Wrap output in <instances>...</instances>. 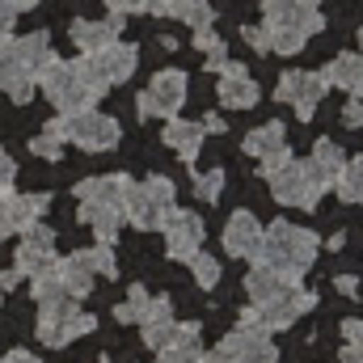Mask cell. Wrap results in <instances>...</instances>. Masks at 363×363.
I'll return each instance as SVG.
<instances>
[{"instance_id": "6da1fadb", "label": "cell", "mask_w": 363, "mask_h": 363, "mask_svg": "<svg viewBox=\"0 0 363 363\" xmlns=\"http://www.w3.org/2000/svg\"><path fill=\"white\" fill-rule=\"evenodd\" d=\"M317 250H321V237L317 233L279 220L271 228H262L254 267H267V271L287 274V279H304V274L313 271V262H317Z\"/></svg>"}, {"instance_id": "7a4b0ae2", "label": "cell", "mask_w": 363, "mask_h": 363, "mask_svg": "<svg viewBox=\"0 0 363 363\" xmlns=\"http://www.w3.org/2000/svg\"><path fill=\"white\" fill-rule=\"evenodd\" d=\"M262 30L267 47L279 55H300L313 34L325 30L317 0H262Z\"/></svg>"}, {"instance_id": "3957f363", "label": "cell", "mask_w": 363, "mask_h": 363, "mask_svg": "<svg viewBox=\"0 0 363 363\" xmlns=\"http://www.w3.org/2000/svg\"><path fill=\"white\" fill-rule=\"evenodd\" d=\"M127 174H106V178H85L77 182V199H81V224H89L93 237L101 245H114L123 220V190H127Z\"/></svg>"}, {"instance_id": "277c9868", "label": "cell", "mask_w": 363, "mask_h": 363, "mask_svg": "<svg viewBox=\"0 0 363 363\" xmlns=\"http://www.w3.org/2000/svg\"><path fill=\"white\" fill-rule=\"evenodd\" d=\"M38 89L47 93V101L64 114V118H72V114H81V110H93L97 106V97L101 89L89 81V72L81 68V60H51L47 64V72L38 77Z\"/></svg>"}, {"instance_id": "5b68a950", "label": "cell", "mask_w": 363, "mask_h": 363, "mask_svg": "<svg viewBox=\"0 0 363 363\" xmlns=\"http://www.w3.org/2000/svg\"><path fill=\"white\" fill-rule=\"evenodd\" d=\"M174 211V182L152 174L144 182H127L123 190V220L144 228V233H157L165 224V216Z\"/></svg>"}, {"instance_id": "8992f818", "label": "cell", "mask_w": 363, "mask_h": 363, "mask_svg": "<svg viewBox=\"0 0 363 363\" xmlns=\"http://www.w3.org/2000/svg\"><path fill=\"white\" fill-rule=\"evenodd\" d=\"M93 313H81V304L72 300V296H64V300H55V304H38V338H43V347H51V351H60V347H68L72 338H81V334H93Z\"/></svg>"}, {"instance_id": "52a82bcc", "label": "cell", "mask_w": 363, "mask_h": 363, "mask_svg": "<svg viewBox=\"0 0 363 363\" xmlns=\"http://www.w3.org/2000/svg\"><path fill=\"white\" fill-rule=\"evenodd\" d=\"M203 363H279L271 334L258 325H237L211 355H203Z\"/></svg>"}, {"instance_id": "ba28073f", "label": "cell", "mask_w": 363, "mask_h": 363, "mask_svg": "<svg viewBox=\"0 0 363 363\" xmlns=\"http://www.w3.org/2000/svg\"><path fill=\"white\" fill-rule=\"evenodd\" d=\"M186 89H190V77L182 68H165L148 81V89L140 93L135 110L140 118H178L182 101H186Z\"/></svg>"}, {"instance_id": "9c48e42d", "label": "cell", "mask_w": 363, "mask_h": 363, "mask_svg": "<svg viewBox=\"0 0 363 363\" xmlns=\"http://www.w3.org/2000/svg\"><path fill=\"white\" fill-rule=\"evenodd\" d=\"M135 64H140V51H135L131 43H110V47H101V51L81 55V68L89 72V81L101 93L114 89V85H123V81H131Z\"/></svg>"}, {"instance_id": "30bf717a", "label": "cell", "mask_w": 363, "mask_h": 363, "mask_svg": "<svg viewBox=\"0 0 363 363\" xmlns=\"http://www.w3.org/2000/svg\"><path fill=\"white\" fill-rule=\"evenodd\" d=\"M317 304V296L313 291H304V287H296V291H287V296H279L271 304H250L245 313H241V325H258V330H287V325H296L308 308Z\"/></svg>"}, {"instance_id": "8fae6325", "label": "cell", "mask_w": 363, "mask_h": 363, "mask_svg": "<svg viewBox=\"0 0 363 363\" xmlns=\"http://www.w3.org/2000/svg\"><path fill=\"white\" fill-rule=\"evenodd\" d=\"M267 186H271L274 203H283V207H304V211H313L317 207V190H313V182L304 174V161H283V165H274L262 174Z\"/></svg>"}, {"instance_id": "7c38bea8", "label": "cell", "mask_w": 363, "mask_h": 363, "mask_svg": "<svg viewBox=\"0 0 363 363\" xmlns=\"http://www.w3.org/2000/svg\"><path fill=\"white\" fill-rule=\"evenodd\" d=\"M64 123H68V144H81L85 152H110L123 140V127L101 110H81Z\"/></svg>"}, {"instance_id": "4fadbf2b", "label": "cell", "mask_w": 363, "mask_h": 363, "mask_svg": "<svg viewBox=\"0 0 363 363\" xmlns=\"http://www.w3.org/2000/svg\"><path fill=\"white\" fill-rule=\"evenodd\" d=\"M325 77L321 72H304V68H291V72H283L279 77V101H287L291 110H296V118H313L317 114V106H321V97H325Z\"/></svg>"}, {"instance_id": "5bb4252c", "label": "cell", "mask_w": 363, "mask_h": 363, "mask_svg": "<svg viewBox=\"0 0 363 363\" xmlns=\"http://www.w3.org/2000/svg\"><path fill=\"white\" fill-rule=\"evenodd\" d=\"M157 233H165V254H169L174 262H190V258L203 250V233H207V228H203V220H199L194 211L174 207Z\"/></svg>"}, {"instance_id": "9a60e30c", "label": "cell", "mask_w": 363, "mask_h": 363, "mask_svg": "<svg viewBox=\"0 0 363 363\" xmlns=\"http://www.w3.org/2000/svg\"><path fill=\"white\" fill-rule=\"evenodd\" d=\"M55 258H60V254H55V233L43 228V224H34L30 233H21L17 267H13V271L21 274V279H43V274H51Z\"/></svg>"}, {"instance_id": "2e32d148", "label": "cell", "mask_w": 363, "mask_h": 363, "mask_svg": "<svg viewBox=\"0 0 363 363\" xmlns=\"http://www.w3.org/2000/svg\"><path fill=\"white\" fill-rule=\"evenodd\" d=\"M165 317H174V304H169V296H148V287H131L127 291V300L114 308V321H123V325H152V321H165Z\"/></svg>"}, {"instance_id": "e0dca14e", "label": "cell", "mask_w": 363, "mask_h": 363, "mask_svg": "<svg viewBox=\"0 0 363 363\" xmlns=\"http://www.w3.org/2000/svg\"><path fill=\"white\" fill-rule=\"evenodd\" d=\"M216 93H220V106H228V110H250V106H258V97H262L258 81L250 77V68H245V64H233V60L220 68Z\"/></svg>"}, {"instance_id": "ac0fdd59", "label": "cell", "mask_w": 363, "mask_h": 363, "mask_svg": "<svg viewBox=\"0 0 363 363\" xmlns=\"http://www.w3.org/2000/svg\"><path fill=\"white\" fill-rule=\"evenodd\" d=\"M258 241H262V220H258L254 211H233L228 224H224V254H228V258L254 262Z\"/></svg>"}, {"instance_id": "d6986e66", "label": "cell", "mask_w": 363, "mask_h": 363, "mask_svg": "<svg viewBox=\"0 0 363 363\" xmlns=\"http://www.w3.org/2000/svg\"><path fill=\"white\" fill-rule=\"evenodd\" d=\"M245 152H250L254 161H262V174L274 169V165H283V161H291L283 123H262L258 131H250V135H245Z\"/></svg>"}, {"instance_id": "ffe728a7", "label": "cell", "mask_w": 363, "mask_h": 363, "mask_svg": "<svg viewBox=\"0 0 363 363\" xmlns=\"http://www.w3.org/2000/svg\"><path fill=\"white\" fill-rule=\"evenodd\" d=\"M342 165H347L342 148H338L334 140H317L313 157L304 161V174H308V182H313V190H317V194H330V190H334V182H338V174H342Z\"/></svg>"}, {"instance_id": "44dd1931", "label": "cell", "mask_w": 363, "mask_h": 363, "mask_svg": "<svg viewBox=\"0 0 363 363\" xmlns=\"http://www.w3.org/2000/svg\"><path fill=\"white\" fill-rule=\"evenodd\" d=\"M123 21H127V17H118V13H110L106 21H89V17H81V21H72V43L81 47V55L101 51V47L118 43V30H123Z\"/></svg>"}, {"instance_id": "7402d4cb", "label": "cell", "mask_w": 363, "mask_h": 363, "mask_svg": "<svg viewBox=\"0 0 363 363\" xmlns=\"http://www.w3.org/2000/svg\"><path fill=\"white\" fill-rule=\"evenodd\" d=\"M325 85L330 89H342L351 97H363V51H342L325 64Z\"/></svg>"}, {"instance_id": "603a6c76", "label": "cell", "mask_w": 363, "mask_h": 363, "mask_svg": "<svg viewBox=\"0 0 363 363\" xmlns=\"http://www.w3.org/2000/svg\"><path fill=\"white\" fill-rule=\"evenodd\" d=\"M13 55H17V64L38 81L43 72H47V64L55 60V51H51V34H43V30H34V34H21V38H13Z\"/></svg>"}, {"instance_id": "cb8c5ba5", "label": "cell", "mask_w": 363, "mask_h": 363, "mask_svg": "<svg viewBox=\"0 0 363 363\" xmlns=\"http://www.w3.org/2000/svg\"><path fill=\"white\" fill-rule=\"evenodd\" d=\"M182 342H199V321H152L144 325V347L148 351H165V347H182Z\"/></svg>"}, {"instance_id": "d4e9b609", "label": "cell", "mask_w": 363, "mask_h": 363, "mask_svg": "<svg viewBox=\"0 0 363 363\" xmlns=\"http://www.w3.org/2000/svg\"><path fill=\"white\" fill-rule=\"evenodd\" d=\"M51 274L60 279V287L72 296V300H85L93 291V271L81 262V254H68V258H55V267H51Z\"/></svg>"}, {"instance_id": "484cf974", "label": "cell", "mask_w": 363, "mask_h": 363, "mask_svg": "<svg viewBox=\"0 0 363 363\" xmlns=\"http://www.w3.org/2000/svg\"><path fill=\"white\" fill-rule=\"evenodd\" d=\"M47 203H51L47 194H13L9 190V233H30L43 220Z\"/></svg>"}, {"instance_id": "4316f807", "label": "cell", "mask_w": 363, "mask_h": 363, "mask_svg": "<svg viewBox=\"0 0 363 363\" xmlns=\"http://www.w3.org/2000/svg\"><path fill=\"white\" fill-rule=\"evenodd\" d=\"M203 140H207L203 123H186V118H169L165 123V144L178 152L182 161H194L199 148H203Z\"/></svg>"}, {"instance_id": "83f0119b", "label": "cell", "mask_w": 363, "mask_h": 363, "mask_svg": "<svg viewBox=\"0 0 363 363\" xmlns=\"http://www.w3.org/2000/svg\"><path fill=\"white\" fill-rule=\"evenodd\" d=\"M64 144H68V123H64V114H60L55 123H47V127L30 140V152H34V157H47V161H60V157H64Z\"/></svg>"}, {"instance_id": "f1b7e54d", "label": "cell", "mask_w": 363, "mask_h": 363, "mask_svg": "<svg viewBox=\"0 0 363 363\" xmlns=\"http://www.w3.org/2000/svg\"><path fill=\"white\" fill-rule=\"evenodd\" d=\"M174 17H182L190 30H211V26H216V9H211L207 0H178Z\"/></svg>"}, {"instance_id": "f546056e", "label": "cell", "mask_w": 363, "mask_h": 363, "mask_svg": "<svg viewBox=\"0 0 363 363\" xmlns=\"http://www.w3.org/2000/svg\"><path fill=\"white\" fill-rule=\"evenodd\" d=\"M334 190H338L347 203H363V157H355V161L342 165V174H338V182H334Z\"/></svg>"}, {"instance_id": "4dcf8cb0", "label": "cell", "mask_w": 363, "mask_h": 363, "mask_svg": "<svg viewBox=\"0 0 363 363\" xmlns=\"http://www.w3.org/2000/svg\"><path fill=\"white\" fill-rule=\"evenodd\" d=\"M194 47L203 51V60H207L211 72H220V68L228 64V47H224L220 34H211V30H194Z\"/></svg>"}, {"instance_id": "1f68e13d", "label": "cell", "mask_w": 363, "mask_h": 363, "mask_svg": "<svg viewBox=\"0 0 363 363\" xmlns=\"http://www.w3.org/2000/svg\"><path fill=\"white\" fill-rule=\"evenodd\" d=\"M81 262H85V267H89L93 274H106V279H114V274H118L114 250H110V245H101V241H97L93 250H81Z\"/></svg>"}, {"instance_id": "d6a6232c", "label": "cell", "mask_w": 363, "mask_h": 363, "mask_svg": "<svg viewBox=\"0 0 363 363\" xmlns=\"http://www.w3.org/2000/svg\"><path fill=\"white\" fill-rule=\"evenodd\" d=\"M190 274H194V283H199V287H207V291H211V287L220 283V262H216L211 254H203V250H199V254L190 258Z\"/></svg>"}, {"instance_id": "836d02e7", "label": "cell", "mask_w": 363, "mask_h": 363, "mask_svg": "<svg viewBox=\"0 0 363 363\" xmlns=\"http://www.w3.org/2000/svg\"><path fill=\"white\" fill-rule=\"evenodd\" d=\"M220 194H224V174H220V169L194 174V199H203V203H216Z\"/></svg>"}, {"instance_id": "e575fe53", "label": "cell", "mask_w": 363, "mask_h": 363, "mask_svg": "<svg viewBox=\"0 0 363 363\" xmlns=\"http://www.w3.org/2000/svg\"><path fill=\"white\" fill-rule=\"evenodd\" d=\"M38 0H0V38H9L13 34V21L21 17V13H30Z\"/></svg>"}, {"instance_id": "d590c367", "label": "cell", "mask_w": 363, "mask_h": 363, "mask_svg": "<svg viewBox=\"0 0 363 363\" xmlns=\"http://www.w3.org/2000/svg\"><path fill=\"white\" fill-rule=\"evenodd\" d=\"M157 363H203V347H199V342L165 347V351H157Z\"/></svg>"}, {"instance_id": "8d00e7d4", "label": "cell", "mask_w": 363, "mask_h": 363, "mask_svg": "<svg viewBox=\"0 0 363 363\" xmlns=\"http://www.w3.org/2000/svg\"><path fill=\"white\" fill-rule=\"evenodd\" d=\"M178 0H135V13H148V17H174Z\"/></svg>"}, {"instance_id": "74e56055", "label": "cell", "mask_w": 363, "mask_h": 363, "mask_svg": "<svg viewBox=\"0 0 363 363\" xmlns=\"http://www.w3.org/2000/svg\"><path fill=\"white\" fill-rule=\"evenodd\" d=\"M13 178H17V165H13V157L0 148V194H9V190H13Z\"/></svg>"}, {"instance_id": "f35d334b", "label": "cell", "mask_w": 363, "mask_h": 363, "mask_svg": "<svg viewBox=\"0 0 363 363\" xmlns=\"http://www.w3.org/2000/svg\"><path fill=\"white\" fill-rule=\"evenodd\" d=\"M241 34H245V43H250L258 55H267V51H271V47H267V30H262V26H245Z\"/></svg>"}, {"instance_id": "ab89813d", "label": "cell", "mask_w": 363, "mask_h": 363, "mask_svg": "<svg viewBox=\"0 0 363 363\" xmlns=\"http://www.w3.org/2000/svg\"><path fill=\"white\" fill-rule=\"evenodd\" d=\"M342 123H347V127H363V101L359 97H351V101L342 106Z\"/></svg>"}, {"instance_id": "60d3db41", "label": "cell", "mask_w": 363, "mask_h": 363, "mask_svg": "<svg viewBox=\"0 0 363 363\" xmlns=\"http://www.w3.org/2000/svg\"><path fill=\"white\" fill-rule=\"evenodd\" d=\"M342 334H347V347H363V317L342 321Z\"/></svg>"}, {"instance_id": "b9f144b4", "label": "cell", "mask_w": 363, "mask_h": 363, "mask_svg": "<svg viewBox=\"0 0 363 363\" xmlns=\"http://www.w3.org/2000/svg\"><path fill=\"white\" fill-rule=\"evenodd\" d=\"M334 287H338L342 296H351V300H355V296H359V274H338V279H334Z\"/></svg>"}, {"instance_id": "7bdbcfd3", "label": "cell", "mask_w": 363, "mask_h": 363, "mask_svg": "<svg viewBox=\"0 0 363 363\" xmlns=\"http://www.w3.org/2000/svg\"><path fill=\"white\" fill-rule=\"evenodd\" d=\"M0 363H38V355H34V351H21V347H17V351H9V355H4Z\"/></svg>"}, {"instance_id": "ee69618b", "label": "cell", "mask_w": 363, "mask_h": 363, "mask_svg": "<svg viewBox=\"0 0 363 363\" xmlns=\"http://www.w3.org/2000/svg\"><path fill=\"white\" fill-rule=\"evenodd\" d=\"M4 237H13V233H9V194H0V241H4Z\"/></svg>"}, {"instance_id": "f6af8a7d", "label": "cell", "mask_w": 363, "mask_h": 363, "mask_svg": "<svg viewBox=\"0 0 363 363\" xmlns=\"http://www.w3.org/2000/svg\"><path fill=\"white\" fill-rule=\"evenodd\" d=\"M106 9H110V13H118V17H127V13L135 9V0H106Z\"/></svg>"}, {"instance_id": "bcb514c9", "label": "cell", "mask_w": 363, "mask_h": 363, "mask_svg": "<svg viewBox=\"0 0 363 363\" xmlns=\"http://www.w3.org/2000/svg\"><path fill=\"white\" fill-rule=\"evenodd\" d=\"M17 283H21V274H17V271H4V274H0V291H17Z\"/></svg>"}, {"instance_id": "7dc6e473", "label": "cell", "mask_w": 363, "mask_h": 363, "mask_svg": "<svg viewBox=\"0 0 363 363\" xmlns=\"http://www.w3.org/2000/svg\"><path fill=\"white\" fill-rule=\"evenodd\" d=\"M203 131H216V135H220V131H228V127H224V118H216V114H207V118H203Z\"/></svg>"}, {"instance_id": "c3c4849f", "label": "cell", "mask_w": 363, "mask_h": 363, "mask_svg": "<svg viewBox=\"0 0 363 363\" xmlns=\"http://www.w3.org/2000/svg\"><path fill=\"white\" fill-rule=\"evenodd\" d=\"M342 363H363V347H342Z\"/></svg>"}, {"instance_id": "681fc988", "label": "cell", "mask_w": 363, "mask_h": 363, "mask_svg": "<svg viewBox=\"0 0 363 363\" xmlns=\"http://www.w3.org/2000/svg\"><path fill=\"white\" fill-rule=\"evenodd\" d=\"M359 47H363V30H359Z\"/></svg>"}, {"instance_id": "f907efd6", "label": "cell", "mask_w": 363, "mask_h": 363, "mask_svg": "<svg viewBox=\"0 0 363 363\" xmlns=\"http://www.w3.org/2000/svg\"><path fill=\"white\" fill-rule=\"evenodd\" d=\"M0 304H4V291H0Z\"/></svg>"}, {"instance_id": "816d5d0a", "label": "cell", "mask_w": 363, "mask_h": 363, "mask_svg": "<svg viewBox=\"0 0 363 363\" xmlns=\"http://www.w3.org/2000/svg\"><path fill=\"white\" fill-rule=\"evenodd\" d=\"M101 363H106V359H101Z\"/></svg>"}]
</instances>
